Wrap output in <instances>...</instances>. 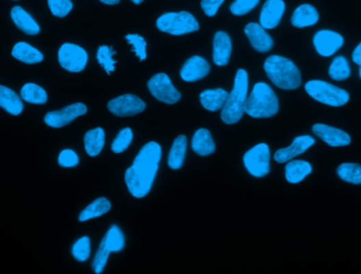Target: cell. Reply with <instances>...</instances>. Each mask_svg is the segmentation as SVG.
Returning a JSON list of instances; mask_svg holds the SVG:
<instances>
[{"label": "cell", "instance_id": "25", "mask_svg": "<svg viewBox=\"0 0 361 274\" xmlns=\"http://www.w3.org/2000/svg\"><path fill=\"white\" fill-rule=\"evenodd\" d=\"M310 163L306 161H290L285 167V178L291 184H298L312 173Z\"/></svg>", "mask_w": 361, "mask_h": 274}, {"label": "cell", "instance_id": "45", "mask_svg": "<svg viewBox=\"0 0 361 274\" xmlns=\"http://www.w3.org/2000/svg\"><path fill=\"white\" fill-rule=\"evenodd\" d=\"M359 74H360V79H361V66H360V71H359Z\"/></svg>", "mask_w": 361, "mask_h": 274}, {"label": "cell", "instance_id": "36", "mask_svg": "<svg viewBox=\"0 0 361 274\" xmlns=\"http://www.w3.org/2000/svg\"><path fill=\"white\" fill-rule=\"evenodd\" d=\"M126 40L128 44H131L132 51L135 52L137 57L139 58L141 61L146 59L147 58V42L146 40H144V37L139 36L137 34H128L126 35Z\"/></svg>", "mask_w": 361, "mask_h": 274}, {"label": "cell", "instance_id": "13", "mask_svg": "<svg viewBox=\"0 0 361 274\" xmlns=\"http://www.w3.org/2000/svg\"><path fill=\"white\" fill-rule=\"evenodd\" d=\"M314 134L331 147H345L351 143V137L347 132L327 124H316L312 127Z\"/></svg>", "mask_w": 361, "mask_h": 274}, {"label": "cell", "instance_id": "21", "mask_svg": "<svg viewBox=\"0 0 361 274\" xmlns=\"http://www.w3.org/2000/svg\"><path fill=\"white\" fill-rule=\"evenodd\" d=\"M0 108L7 111L11 115H19L23 111V98L14 91L0 85Z\"/></svg>", "mask_w": 361, "mask_h": 274}, {"label": "cell", "instance_id": "1", "mask_svg": "<svg viewBox=\"0 0 361 274\" xmlns=\"http://www.w3.org/2000/svg\"><path fill=\"white\" fill-rule=\"evenodd\" d=\"M161 157L162 149L158 143L150 141L142 148L133 164L125 173V182L132 196L143 198L149 193L158 172Z\"/></svg>", "mask_w": 361, "mask_h": 274}, {"label": "cell", "instance_id": "17", "mask_svg": "<svg viewBox=\"0 0 361 274\" xmlns=\"http://www.w3.org/2000/svg\"><path fill=\"white\" fill-rule=\"evenodd\" d=\"M245 34L256 51L265 53L271 51L273 46V40L271 35L259 23H248L245 27Z\"/></svg>", "mask_w": 361, "mask_h": 274}, {"label": "cell", "instance_id": "8", "mask_svg": "<svg viewBox=\"0 0 361 274\" xmlns=\"http://www.w3.org/2000/svg\"><path fill=\"white\" fill-rule=\"evenodd\" d=\"M58 62L67 71L79 73L86 68L88 54L77 44H64L58 51Z\"/></svg>", "mask_w": 361, "mask_h": 274}, {"label": "cell", "instance_id": "33", "mask_svg": "<svg viewBox=\"0 0 361 274\" xmlns=\"http://www.w3.org/2000/svg\"><path fill=\"white\" fill-rule=\"evenodd\" d=\"M114 54H116V51H113L111 46H101L98 48V53H96L98 64L104 68L108 75H110L116 70V60L113 59Z\"/></svg>", "mask_w": 361, "mask_h": 274}, {"label": "cell", "instance_id": "31", "mask_svg": "<svg viewBox=\"0 0 361 274\" xmlns=\"http://www.w3.org/2000/svg\"><path fill=\"white\" fill-rule=\"evenodd\" d=\"M103 241H104L107 248L109 249L110 252L122 251L124 246H125V238H124L123 232L116 225L108 230Z\"/></svg>", "mask_w": 361, "mask_h": 274}, {"label": "cell", "instance_id": "6", "mask_svg": "<svg viewBox=\"0 0 361 274\" xmlns=\"http://www.w3.org/2000/svg\"><path fill=\"white\" fill-rule=\"evenodd\" d=\"M157 28L167 34L178 35L189 34L199 30L200 26L197 19L189 12H170L163 14L157 20Z\"/></svg>", "mask_w": 361, "mask_h": 274}, {"label": "cell", "instance_id": "7", "mask_svg": "<svg viewBox=\"0 0 361 274\" xmlns=\"http://www.w3.org/2000/svg\"><path fill=\"white\" fill-rule=\"evenodd\" d=\"M271 151L267 143H259L252 148L243 157L246 170L255 178H263L269 173Z\"/></svg>", "mask_w": 361, "mask_h": 274}, {"label": "cell", "instance_id": "35", "mask_svg": "<svg viewBox=\"0 0 361 274\" xmlns=\"http://www.w3.org/2000/svg\"><path fill=\"white\" fill-rule=\"evenodd\" d=\"M91 254L90 238L83 236L72 247V256L79 262H86Z\"/></svg>", "mask_w": 361, "mask_h": 274}, {"label": "cell", "instance_id": "14", "mask_svg": "<svg viewBox=\"0 0 361 274\" xmlns=\"http://www.w3.org/2000/svg\"><path fill=\"white\" fill-rule=\"evenodd\" d=\"M285 11L283 0H267L260 14V25L265 30L275 29L280 23Z\"/></svg>", "mask_w": 361, "mask_h": 274}, {"label": "cell", "instance_id": "39", "mask_svg": "<svg viewBox=\"0 0 361 274\" xmlns=\"http://www.w3.org/2000/svg\"><path fill=\"white\" fill-rule=\"evenodd\" d=\"M260 0H235L230 5V12L236 16H243L259 5Z\"/></svg>", "mask_w": 361, "mask_h": 274}, {"label": "cell", "instance_id": "10", "mask_svg": "<svg viewBox=\"0 0 361 274\" xmlns=\"http://www.w3.org/2000/svg\"><path fill=\"white\" fill-rule=\"evenodd\" d=\"M146 104L139 97L132 94L122 95L108 102V110L118 118H128L142 113Z\"/></svg>", "mask_w": 361, "mask_h": 274}, {"label": "cell", "instance_id": "43", "mask_svg": "<svg viewBox=\"0 0 361 274\" xmlns=\"http://www.w3.org/2000/svg\"><path fill=\"white\" fill-rule=\"evenodd\" d=\"M101 3H105V5H118L120 3V0H100Z\"/></svg>", "mask_w": 361, "mask_h": 274}, {"label": "cell", "instance_id": "16", "mask_svg": "<svg viewBox=\"0 0 361 274\" xmlns=\"http://www.w3.org/2000/svg\"><path fill=\"white\" fill-rule=\"evenodd\" d=\"M209 71L211 66L206 59H204L201 56H192L180 70V79L187 83H193L207 77Z\"/></svg>", "mask_w": 361, "mask_h": 274}, {"label": "cell", "instance_id": "22", "mask_svg": "<svg viewBox=\"0 0 361 274\" xmlns=\"http://www.w3.org/2000/svg\"><path fill=\"white\" fill-rule=\"evenodd\" d=\"M12 56L19 61L25 62L27 65H35L44 60L42 52L27 42H17L12 50Z\"/></svg>", "mask_w": 361, "mask_h": 274}, {"label": "cell", "instance_id": "20", "mask_svg": "<svg viewBox=\"0 0 361 274\" xmlns=\"http://www.w3.org/2000/svg\"><path fill=\"white\" fill-rule=\"evenodd\" d=\"M319 20V13L315 7L308 3L301 5L293 13L292 25L296 28L314 26Z\"/></svg>", "mask_w": 361, "mask_h": 274}, {"label": "cell", "instance_id": "40", "mask_svg": "<svg viewBox=\"0 0 361 274\" xmlns=\"http://www.w3.org/2000/svg\"><path fill=\"white\" fill-rule=\"evenodd\" d=\"M79 163V156L71 149H65L58 155V164L64 168H73V167L77 166Z\"/></svg>", "mask_w": 361, "mask_h": 274}, {"label": "cell", "instance_id": "18", "mask_svg": "<svg viewBox=\"0 0 361 274\" xmlns=\"http://www.w3.org/2000/svg\"><path fill=\"white\" fill-rule=\"evenodd\" d=\"M232 44L230 35L217 32L213 37V62L219 67L228 65L232 56Z\"/></svg>", "mask_w": 361, "mask_h": 274}, {"label": "cell", "instance_id": "37", "mask_svg": "<svg viewBox=\"0 0 361 274\" xmlns=\"http://www.w3.org/2000/svg\"><path fill=\"white\" fill-rule=\"evenodd\" d=\"M50 11L54 16L64 18L73 9L71 0H48Z\"/></svg>", "mask_w": 361, "mask_h": 274}, {"label": "cell", "instance_id": "28", "mask_svg": "<svg viewBox=\"0 0 361 274\" xmlns=\"http://www.w3.org/2000/svg\"><path fill=\"white\" fill-rule=\"evenodd\" d=\"M111 203L107 198L100 197L91 203L86 209H83L79 215V221H86L89 219H96L109 213Z\"/></svg>", "mask_w": 361, "mask_h": 274}, {"label": "cell", "instance_id": "3", "mask_svg": "<svg viewBox=\"0 0 361 274\" xmlns=\"http://www.w3.org/2000/svg\"><path fill=\"white\" fill-rule=\"evenodd\" d=\"M244 111L252 118H269L279 111V100L267 83H258L246 98Z\"/></svg>", "mask_w": 361, "mask_h": 274}, {"label": "cell", "instance_id": "44", "mask_svg": "<svg viewBox=\"0 0 361 274\" xmlns=\"http://www.w3.org/2000/svg\"><path fill=\"white\" fill-rule=\"evenodd\" d=\"M131 1L132 3H135V5H141L144 0H131Z\"/></svg>", "mask_w": 361, "mask_h": 274}, {"label": "cell", "instance_id": "38", "mask_svg": "<svg viewBox=\"0 0 361 274\" xmlns=\"http://www.w3.org/2000/svg\"><path fill=\"white\" fill-rule=\"evenodd\" d=\"M110 254L111 252L109 251V249L107 248L104 241H102L100 247H98V252L95 254L94 260H93V270H94L95 273H102L103 270L106 267L107 260H108Z\"/></svg>", "mask_w": 361, "mask_h": 274}, {"label": "cell", "instance_id": "23", "mask_svg": "<svg viewBox=\"0 0 361 274\" xmlns=\"http://www.w3.org/2000/svg\"><path fill=\"white\" fill-rule=\"evenodd\" d=\"M230 93L223 89H215V90H205L200 94V102L203 108L206 110L215 112L222 110L226 104L227 97Z\"/></svg>", "mask_w": 361, "mask_h": 274}, {"label": "cell", "instance_id": "32", "mask_svg": "<svg viewBox=\"0 0 361 274\" xmlns=\"http://www.w3.org/2000/svg\"><path fill=\"white\" fill-rule=\"evenodd\" d=\"M337 174L345 182L361 184V165L352 163L341 164L337 169Z\"/></svg>", "mask_w": 361, "mask_h": 274}, {"label": "cell", "instance_id": "30", "mask_svg": "<svg viewBox=\"0 0 361 274\" xmlns=\"http://www.w3.org/2000/svg\"><path fill=\"white\" fill-rule=\"evenodd\" d=\"M329 75L336 81H343L349 79L351 75V69L347 58L343 56H337L330 66Z\"/></svg>", "mask_w": 361, "mask_h": 274}, {"label": "cell", "instance_id": "29", "mask_svg": "<svg viewBox=\"0 0 361 274\" xmlns=\"http://www.w3.org/2000/svg\"><path fill=\"white\" fill-rule=\"evenodd\" d=\"M21 96L23 100L33 105H44L48 100V94L44 89L33 83L23 85L21 88Z\"/></svg>", "mask_w": 361, "mask_h": 274}, {"label": "cell", "instance_id": "11", "mask_svg": "<svg viewBox=\"0 0 361 274\" xmlns=\"http://www.w3.org/2000/svg\"><path fill=\"white\" fill-rule=\"evenodd\" d=\"M87 113V107L81 102L70 105L62 110L52 111L44 116V124L51 128H63L79 116Z\"/></svg>", "mask_w": 361, "mask_h": 274}, {"label": "cell", "instance_id": "41", "mask_svg": "<svg viewBox=\"0 0 361 274\" xmlns=\"http://www.w3.org/2000/svg\"><path fill=\"white\" fill-rule=\"evenodd\" d=\"M225 0H202L201 7L204 13L209 17L215 16Z\"/></svg>", "mask_w": 361, "mask_h": 274}, {"label": "cell", "instance_id": "42", "mask_svg": "<svg viewBox=\"0 0 361 274\" xmlns=\"http://www.w3.org/2000/svg\"><path fill=\"white\" fill-rule=\"evenodd\" d=\"M353 61L356 64V65L361 66V42L356 46L354 52H353Z\"/></svg>", "mask_w": 361, "mask_h": 274}, {"label": "cell", "instance_id": "26", "mask_svg": "<svg viewBox=\"0 0 361 274\" xmlns=\"http://www.w3.org/2000/svg\"><path fill=\"white\" fill-rule=\"evenodd\" d=\"M85 150L89 156H98L105 146V131L102 128H95L85 134L83 137Z\"/></svg>", "mask_w": 361, "mask_h": 274}, {"label": "cell", "instance_id": "34", "mask_svg": "<svg viewBox=\"0 0 361 274\" xmlns=\"http://www.w3.org/2000/svg\"><path fill=\"white\" fill-rule=\"evenodd\" d=\"M132 139H133L132 130L130 128H125L116 135L111 145V150L114 153H118H118L124 152L131 145Z\"/></svg>", "mask_w": 361, "mask_h": 274}, {"label": "cell", "instance_id": "12", "mask_svg": "<svg viewBox=\"0 0 361 274\" xmlns=\"http://www.w3.org/2000/svg\"><path fill=\"white\" fill-rule=\"evenodd\" d=\"M314 46L319 55L330 57L343 46V37L339 33L330 30L318 31L312 38Z\"/></svg>", "mask_w": 361, "mask_h": 274}, {"label": "cell", "instance_id": "15", "mask_svg": "<svg viewBox=\"0 0 361 274\" xmlns=\"http://www.w3.org/2000/svg\"><path fill=\"white\" fill-rule=\"evenodd\" d=\"M315 143V139L310 135H301L296 137L290 147L283 148L277 151L273 155V159L279 164H283L286 161H292L298 155L304 154L312 145Z\"/></svg>", "mask_w": 361, "mask_h": 274}, {"label": "cell", "instance_id": "4", "mask_svg": "<svg viewBox=\"0 0 361 274\" xmlns=\"http://www.w3.org/2000/svg\"><path fill=\"white\" fill-rule=\"evenodd\" d=\"M248 92V74L245 70L240 69L237 71L235 77L234 88L227 97L226 104L223 107L221 112V120L226 124H234L240 122L241 118L245 113L246 98Z\"/></svg>", "mask_w": 361, "mask_h": 274}, {"label": "cell", "instance_id": "9", "mask_svg": "<svg viewBox=\"0 0 361 274\" xmlns=\"http://www.w3.org/2000/svg\"><path fill=\"white\" fill-rule=\"evenodd\" d=\"M148 89L152 96L164 104H176L180 99V93L174 88L170 77L165 73L155 74L148 81Z\"/></svg>", "mask_w": 361, "mask_h": 274}, {"label": "cell", "instance_id": "27", "mask_svg": "<svg viewBox=\"0 0 361 274\" xmlns=\"http://www.w3.org/2000/svg\"><path fill=\"white\" fill-rule=\"evenodd\" d=\"M186 150H187V139L185 135H180L174 139L172 150L168 156V166L172 170H178L183 166L185 159Z\"/></svg>", "mask_w": 361, "mask_h": 274}, {"label": "cell", "instance_id": "2", "mask_svg": "<svg viewBox=\"0 0 361 274\" xmlns=\"http://www.w3.org/2000/svg\"><path fill=\"white\" fill-rule=\"evenodd\" d=\"M264 70L273 85L283 90H295L301 85V74L289 58L271 55L264 62Z\"/></svg>", "mask_w": 361, "mask_h": 274}, {"label": "cell", "instance_id": "5", "mask_svg": "<svg viewBox=\"0 0 361 274\" xmlns=\"http://www.w3.org/2000/svg\"><path fill=\"white\" fill-rule=\"evenodd\" d=\"M306 91L312 99L331 107H343L350 100V94L343 89L323 81H310Z\"/></svg>", "mask_w": 361, "mask_h": 274}, {"label": "cell", "instance_id": "24", "mask_svg": "<svg viewBox=\"0 0 361 274\" xmlns=\"http://www.w3.org/2000/svg\"><path fill=\"white\" fill-rule=\"evenodd\" d=\"M191 148L192 150L201 156L213 154L215 151V145L211 132L207 129L198 130L192 137Z\"/></svg>", "mask_w": 361, "mask_h": 274}, {"label": "cell", "instance_id": "19", "mask_svg": "<svg viewBox=\"0 0 361 274\" xmlns=\"http://www.w3.org/2000/svg\"><path fill=\"white\" fill-rule=\"evenodd\" d=\"M11 18L16 25L19 30L23 31L28 35H38L40 32V27L38 23L33 19L25 9L16 5L11 10Z\"/></svg>", "mask_w": 361, "mask_h": 274}]
</instances>
